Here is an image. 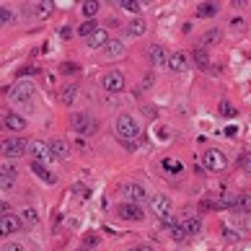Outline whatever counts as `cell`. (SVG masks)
Wrapping results in <instances>:
<instances>
[{
    "label": "cell",
    "mask_w": 251,
    "mask_h": 251,
    "mask_svg": "<svg viewBox=\"0 0 251 251\" xmlns=\"http://www.w3.org/2000/svg\"><path fill=\"white\" fill-rule=\"evenodd\" d=\"M151 210L155 218H161L163 223H171V200L166 194H155L151 197Z\"/></svg>",
    "instance_id": "5b68a950"
},
{
    "label": "cell",
    "mask_w": 251,
    "mask_h": 251,
    "mask_svg": "<svg viewBox=\"0 0 251 251\" xmlns=\"http://www.w3.org/2000/svg\"><path fill=\"white\" fill-rule=\"evenodd\" d=\"M241 169H244L246 174H251V153H244V155H241Z\"/></svg>",
    "instance_id": "e575fe53"
},
{
    "label": "cell",
    "mask_w": 251,
    "mask_h": 251,
    "mask_svg": "<svg viewBox=\"0 0 251 251\" xmlns=\"http://www.w3.org/2000/svg\"><path fill=\"white\" fill-rule=\"evenodd\" d=\"M52 11H54V3H50V0H44V3H34V16L36 18H47Z\"/></svg>",
    "instance_id": "ffe728a7"
},
{
    "label": "cell",
    "mask_w": 251,
    "mask_h": 251,
    "mask_svg": "<svg viewBox=\"0 0 251 251\" xmlns=\"http://www.w3.org/2000/svg\"><path fill=\"white\" fill-rule=\"evenodd\" d=\"M218 39H220V31H218V29H210L207 34L202 36V47H210V44H218Z\"/></svg>",
    "instance_id": "4316f807"
},
{
    "label": "cell",
    "mask_w": 251,
    "mask_h": 251,
    "mask_svg": "<svg viewBox=\"0 0 251 251\" xmlns=\"http://www.w3.org/2000/svg\"><path fill=\"white\" fill-rule=\"evenodd\" d=\"M60 101L65 106H70L73 101H75V86H65L62 91H60Z\"/></svg>",
    "instance_id": "cb8c5ba5"
},
{
    "label": "cell",
    "mask_w": 251,
    "mask_h": 251,
    "mask_svg": "<svg viewBox=\"0 0 251 251\" xmlns=\"http://www.w3.org/2000/svg\"><path fill=\"white\" fill-rule=\"evenodd\" d=\"M101 86H104V91H109V94H119V91H125L127 80L119 70H109L104 78H101Z\"/></svg>",
    "instance_id": "52a82bcc"
},
{
    "label": "cell",
    "mask_w": 251,
    "mask_h": 251,
    "mask_svg": "<svg viewBox=\"0 0 251 251\" xmlns=\"http://www.w3.org/2000/svg\"><path fill=\"white\" fill-rule=\"evenodd\" d=\"M34 171L39 174V176H42V179L47 181V184H54V176H52L50 171H44V166H42V163H34Z\"/></svg>",
    "instance_id": "f1b7e54d"
},
{
    "label": "cell",
    "mask_w": 251,
    "mask_h": 251,
    "mask_svg": "<svg viewBox=\"0 0 251 251\" xmlns=\"http://www.w3.org/2000/svg\"><path fill=\"white\" fill-rule=\"evenodd\" d=\"M122 194H125L127 202H135V204H140V202L148 200V189L143 187V184H125Z\"/></svg>",
    "instance_id": "30bf717a"
},
{
    "label": "cell",
    "mask_w": 251,
    "mask_h": 251,
    "mask_svg": "<svg viewBox=\"0 0 251 251\" xmlns=\"http://www.w3.org/2000/svg\"><path fill=\"white\" fill-rule=\"evenodd\" d=\"M0 251H26L24 244H18V241H8V244H3V249Z\"/></svg>",
    "instance_id": "836d02e7"
},
{
    "label": "cell",
    "mask_w": 251,
    "mask_h": 251,
    "mask_svg": "<svg viewBox=\"0 0 251 251\" xmlns=\"http://www.w3.org/2000/svg\"><path fill=\"white\" fill-rule=\"evenodd\" d=\"M163 169H166V171H171V174H181V171H184V166H181L179 161H174V158H166V161H163Z\"/></svg>",
    "instance_id": "83f0119b"
},
{
    "label": "cell",
    "mask_w": 251,
    "mask_h": 251,
    "mask_svg": "<svg viewBox=\"0 0 251 251\" xmlns=\"http://www.w3.org/2000/svg\"><path fill=\"white\" fill-rule=\"evenodd\" d=\"M34 101V83L31 80H18L11 88V104L13 106H29Z\"/></svg>",
    "instance_id": "7a4b0ae2"
},
{
    "label": "cell",
    "mask_w": 251,
    "mask_h": 251,
    "mask_svg": "<svg viewBox=\"0 0 251 251\" xmlns=\"http://www.w3.org/2000/svg\"><path fill=\"white\" fill-rule=\"evenodd\" d=\"M114 135L125 145L132 148V143L137 140V135H140V125H137V119L132 114H119L117 122H114Z\"/></svg>",
    "instance_id": "6da1fadb"
},
{
    "label": "cell",
    "mask_w": 251,
    "mask_h": 251,
    "mask_svg": "<svg viewBox=\"0 0 251 251\" xmlns=\"http://www.w3.org/2000/svg\"><path fill=\"white\" fill-rule=\"evenodd\" d=\"M181 228H184V236H194V233L202 230V220L200 218H184Z\"/></svg>",
    "instance_id": "ac0fdd59"
},
{
    "label": "cell",
    "mask_w": 251,
    "mask_h": 251,
    "mask_svg": "<svg viewBox=\"0 0 251 251\" xmlns=\"http://www.w3.org/2000/svg\"><path fill=\"white\" fill-rule=\"evenodd\" d=\"M189 54L187 52H174V54H169V62H166V65H169V70H174V73H184V70H187L189 68Z\"/></svg>",
    "instance_id": "4fadbf2b"
},
{
    "label": "cell",
    "mask_w": 251,
    "mask_h": 251,
    "mask_svg": "<svg viewBox=\"0 0 251 251\" xmlns=\"http://www.w3.org/2000/svg\"><path fill=\"white\" fill-rule=\"evenodd\" d=\"M106 42H109V34H106V29H96L94 34L88 36V47H94V50H99V47H106Z\"/></svg>",
    "instance_id": "2e32d148"
},
{
    "label": "cell",
    "mask_w": 251,
    "mask_h": 251,
    "mask_svg": "<svg viewBox=\"0 0 251 251\" xmlns=\"http://www.w3.org/2000/svg\"><path fill=\"white\" fill-rule=\"evenodd\" d=\"M36 220H39V215H36V210H31V207H26V210L21 212V223H24V226H34Z\"/></svg>",
    "instance_id": "d4e9b609"
},
{
    "label": "cell",
    "mask_w": 251,
    "mask_h": 251,
    "mask_svg": "<svg viewBox=\"0 0 251 251\" xmlns=\"http://www.w3.org/2000/svg\"><path fill=\"white\" fill-rule=\"evenodd\" d=\"M99 8H101L99 0H88V3L80 5V13H83V18H94V16L99 13Z\"/></svg>",
    "instance_id": "44dd1931"
},
{
    "label": "cell",
    "mask_w": 251,
    "mask_h": 251,
    "mask_svg": "<svg viewBox=\"0 0 251 251\" xmlns=\"http://www.w3.org/2000/svg\"><path fill=\"white\" fill-rule=\"evenodd\" d=\"M21 218H13V215H3L0 218V238H8V236H13L21 230Z\"/></svg>",
    "instance_id": "8fae6325"
},
{
    "label": "cell",
    "mask_w": 251,
    "mask_h": 251,
    "mask_svg": "<svg viewBox=\"0 0 251 251\" xmlns=\"http://www.w3.org/2000/svg\"><path fill=\"white\" fill-rule=\"evenodd\" d=\"M169 230H171V236H174L176 241L187 238V236H184V228H181V226H176V223H169Z\"/></svg>",
    "instance_id": "d6a6232c"
},
{
    "label": "cell",
    "mask_w": 251,
    "mask_h": 251,
    "mask_svg": "<svg viewBox=\"0 0 251 251\" xmlns=\"http://www.w3.org/2000/svg\"><path fill=\"white\" fill-rule=\"evenodd\" d=\"M50 148H52L54 158H68V155H70V145L65 143V140H52Z\"/></svg>",
    "instance_id": "d6986e66"
},
{
    "label": "cell",
    "mask_w": 251,
    "mask_h": 251,
    "mask_svg": "<svg viewBox=\"0 0 251 251\" xmlns=\"http://www.w3.org/2000/svg\"><path fill=\"white\" fill-rule=\"evenodd\" d=\"M13 181H16V174H11V171H0V189H3V192L13 189Z\"/></svg>",
    "instance_id": "603a6c76"
},
{
    "label": "cell",
    "mask_w": 251,
    "mask_h": 251,
    "mask_svg": "<svg viewBox=\"0 0 251 251\" xmlns=\"http://www.w3.org/2000/svg\"><path fill=\"white\" fill-rule=\"evenodd\" d=\"M11 21H13V13L8 11V8H3V5H0V26H8Z\"/></svg>",
    "instance_id": "1f68e13d"
},
{
    "label": "cell",
    "mask_w": 251,
    "mask_h": 251,
    "mask_svg": "<svg viewBox=\"0 0 251 251\" xmlns=\"http://www.w3.org/2000/svg\"><path fill=\"white\" fill-rule=\"evenodd\" d=\"M215 11H218L215 5H210V3H202V5L197 8V16H215Z\"/></svg>",
    "instance_id": "4dcf8cb0"
},
{
    "label": "cell",
    "mask_w": 251,
    "mask_h": 251,
    "mask_svg": "<svg viewBox=\"0 0 251 251\" xmlns=\"http://www.w3.org/2000/svg\"><path fill=\"white\" fill-rule=\"evenodd\" d=\"M119 8L127 13H140V3L137 0H119Z\"/></svg>",
    "instance_id": "484cf974"
},
{
    "label": "cell",
    "mask_w": 251,
    "mask_h": 251,
    "mask_svg": "<svg viewBox=\"0 0 251 251\" xmlns=\"http://www.w3.org/2000/svg\"><path fill=\"white\" fill-rule=\"evenodd\" d=\"M3 129H8V132H24L26 119L21 114H16V111H8V114H3Z\"/></svg>",
    "instance_id": "7c38bea8"
},
{
    "label": "cell",
    "mask_w": 251,
    "mask_h": 251,
    "mask_svg": "<svg viewBox=\"0 0 251 251\" xmlns=\"http://www.w3.org/2000/svg\"><path fill=\"white\" fill-rule=\"evenodd\" d=\"M3 155L5 158H21L29 153V143L24 140V137H8V140H3Z\"/></svg>",
    "instance_id": "277c9868"
},
{
    "label": "cell",
    "mask_w": 251,
    "mask_h": 251,
    "mask_svg": "<svg viewBox=\"0 0 251 251\" xmlns=\"http://www.w3.org/2000/svg\"><path fill=\"white\" fill-rule=\"evenodd\" d=\"M202 163H204V169L207 171H226V166H228V161H226V155H223L220 151H215V148H207L204 151V155H202Z\"/></svg>",
    "instance_id": "8992f818"
},
{
    "label": "cell",
    "mask_w": 251,
    "mask_h": 251,
    "mask_svg": "<svg viewBox=\"0 0 251 251\" xmlns=\"http://www.w3.org/2000/svg\"><path fill=\"white\" fill-rule=\"evenodd\" d=\"M70 127L75 129L78 135H94L99 129V122L88 114V111H75V114L70 117Z\"/></svg>",
    "instance_id": "3957f363"
},
{
    "label": "cell",
    "mask_w": 251,
    "mask_h": 251,
    "mask_svg": "<svg viewBox=\"0 0 251 251\" xmlns=\"http://www.w3.org/2000/svg\"><path fill=\"white\" fill-rule=\"evenodd\" d=\"M220 114H223V117H233V114H236V109L230 106V104H220Z\"/></svg>",
    "instance_id": "d590c367"
},
{
    "label": "cell",
    "mask_w": 251,
    "mask_h": 251,
    "mask_svg": "<svg viewBox=\"0 0 251 251\" xmlns=\"http://www.w3.org/2000/svg\"><path fill=\"white\" fill-rule=\"evenodd\" d=\"M145 29H148V24L143 21V18H132V21L127 24V36H143L145 34Z\"/></svg>",
    "instance_id": "e0dca14e"
},
{
    "label": "cell",
    "mask_w": 251,
    "mask_h": 251,
    "mask_svg": "<svg viewBox=\"0 0 251 251\" xmlns=\"http://www.w3.org/2000/svg\"><path fill=\"white\" fill-rule=\"evenodd\" d=\"M194 62H197L200 68H207V52H204V47H200L194 52Z\"/></svg>",
    "instance_id": "f546056e"
},
{
    "label": "cell",
    "mask_w": 251,
    "mask_h": 251,
    "mask_svg": "<svg viewBox=\"0 0 251 251\" xmlns=\"http://www.w3.org/2000/svg\"><path fill=\"white\" fill-rule=\"evenodd\" d=\"M96 29H99V26H96V21H94V18H86V21H83V24L78 26V34H80V36H86V39H88V36L94 34Z\"/></svg>",
    "instance_id": "7402d4cb"
},
{
    "label": "cell",
    "mask_w": 251,
    "mask_h": 251,
    "mask_svg": "<svg viewBox=\"0 0 251 251\" xmlns=\"http://www.w3.org/2000/svg\"><path fill=\"white\" fill-rule=\"evenodd\" d=\"M8 210H11V207H8V202H0V218L8 215Z\"/></svg>",
    "instance_id": "8d00e7d4"
},
{
    "label": "cell",
    "mask_w": 251,
    "mask_h": 251,
    "mask_svg": "<svg viewBox=\"0 0 251 251\" xmlns=\"http://www.w3.org/2000/svg\"><path fill=\"white\" fill-rule=\"evenodd\" d=\"M148 57H151V62L155 65V68H161V65L169 62V52H166L161 44H151V50H148Z\"/></svg>",
    "instance_id": "5bb4252c"
},
{
    "label": "cell",
    "mask_w": 251,
    "mask_h": 251,
    "mask_svg": "<svg viewBox=\"0 0 251 251\" xmlns=\"http://www.w3.org/2000/svg\"><path fill=\"white\" fill-rule=\"evenodd\" d=\"M104 54H106L109 60L122 57V54H125V42H122V39H109L106 47H104Z\"/></svg>",
    "instance_id": "9a60e30c"
},
{
    "label": "cell",
    "mask_w": 251,
    "mask_h": 251,
    "mask_svg": "<svg viewBox=\"0 0 251 251\" xmlns=\"http://www.w3.org/2000/svg\"><path fill=\"white\" fill-rule=\"evenodd\" d=\"M132 251H153V249H151V246H135Z\"/></svg>",
    "instance_id": "74e56055"
},
{
    "label": "cell",
    "mask_w": 251,
    "mask_h": 251,
    "mask_svg": "<svg viewBox=\"0 0 251 251\" xmlns=\"http://www.w3.org/2000/svg\"><path fill=\"white\" fill-rule=\"evenodd\" d=\"M117 215L122 218V220H132V223H140L145 218V210L140 207V204H135V202H122L117 207Z\"/></svg>",
    "instance_id": "ba28073f"
},
{
    "label": "cell",
    "mask_w": 251,
    "mask_h": 251,
    "mask_svg": "<svg viewBox=\"0 0 251 251\" xmlns=\"http://www.w3.org/2000/svg\"><path fill=\"white\" fill-rule=\"evenodd\" d=\"M29 153L34 155V163H52L54 161V153H52L50 143L47 145H44V143H31L29 145Z\"/></svg>",
    "instance_id": "9c48e42d"
}]
</instances>
